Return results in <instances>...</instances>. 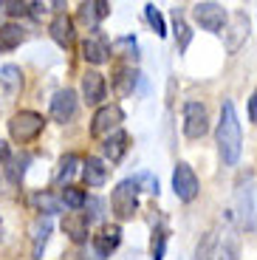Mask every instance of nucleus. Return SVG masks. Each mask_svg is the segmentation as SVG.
Returning <instances> with one entry per match:
<instances>
[{"label":"nucleus","mask_w":257,"mask_h":260,"mask_svg":"<svg viewBox=\"0 0 257 260\" xmlns=\"http://www.w3.org/2000/svg\"><path fill=\"white\" fill-rule=\"evenodd\" d=\"M218 150L223 164H238L240 150H243V133H240V119L235 105L226 99L223 108H220V122H218Z\"/></svg>","instance_id":"f257e3e1"},{"label":"nucleus","mask_w":257,"mask_h":260,"mask_svg":"<svg viewBox=\"0 0 257 260\" xmlns=\"http://www.w3.org/2000/svg\"><path fill=\"white\" fill-rule=\"evenodd\" d=\"M139 184H136V178H124L119 187L113 189V195H110V207H113V215L119 218V221H130L136 215V209H139Z\"/></svg>","instance_id":"f03ea898"},{"label":"nucleus","mask_w":257,"mask_h":260,"mask_svg":"<svg viewBox=\"0 0 257 260\" xmlns=\"http://www.w3.org/2000/svg\"><path fill=\"white\" fill-rule=\"evenodd\" d=\"M43 127H45V119L34 111H20V113H14L12 122H9V133H12V139L20 144L37 139L40 133H43Z\"/></svg>","instance_id":"7ed1b4c3"},{"label":"nucleus","mask_w":257,"mask_h":260,"mask_svg":"<svg viewBox=\"0 0 257 260\" xmlns=\"http://www.w3.org/2000/svg\"><path fill=\"white\" fill-rule=\"evenodd\" d=\"M122 122H124L122 108H119V105H105V108L97 111V116L90 122V136H97V139L113 136V133H119V124Z\"/></svg>","instance_id":"20e7f679"},{"label":"nucleus","mask_w":257,"mask_h":260,"mask_svg":"<svg viewBox=\"0 0 257 260\" xmlns=\"http://www.w3.org/2000/svg\"><path fill=\"white\" fill-rule=\"evenodd\" d=\"M173 189H175V195H178V201H192L195 195H198V176H195V170L186 161L175 164Z\"/></svg>","instance_id":"39448f33"},{"label":"nucleus","mask_w":257,"mask_h":260,"mask_svg":"<svg viewBox=\"0 0 257 260\" xmlns=\"http://www.w3.org/2000/svg\"><path fill=\"white\" fill-rule=\"evenodd\" d=\"M209 130V116L201 102H186L184 105V136L186 139H201Z\"/></svg>","instance_id":"423d86ee"},{"label":"nucleus","mask_w":257,"mask_h":260,"mask_svg":"<svg viewBox=\"0 0 257 260\" xmlns=\"http://www.w3.org/2000/svg\"><path fill=\"white\" fill-rule=\"evenodd\" d=\"M192 14L201 23V28H206V31H220L226 26V9L220 3H212V0L209 3H195Z\"/></svg>","instance_id":"0eeeda50"},{"label":"nucleus","mask_w":257,"mask_h":260,"mask_svg":"<svg viewBox=\"0 0 257 260\" xmlns=\"http://www.w3.org/2000/svg\"><path fill=\"white\" fill-rule=\"evenodd\" d=\"M246 37H249V17H246L243 12L232 14V17H229V28L223 31L226 51H229V54H238L240 46L246 43Z\"/></svg>","instance_id":"6e6552de"},{"label":"nucleus","mask_w":257,"mask_h":260,"mask_svg":"<svg viewBox=\"0 0 257 260\" xmlns=\"http://www.w3.org/2000/svg\"><path fill=\"white\" fill-rule=\"evenodd\" d=\"M77 116V93L71 88H65V91H57L51 99V119L54 122H71Z\"/></svg>","instance_id":"1a4fd4ad"},{"label":"nucleus","mask_w":257,"mask_h":260,"mask_svg":"<svg viewBox=\"0 0 257 260\" xmlns=\"http://www.w3.org/2000/svg\"><path fill=\"white\" fill-rule=\"evenodd\" d=\"M88 229H90V218L79 209H71V212H65L62 218V232L71 238L74 243H85L88 241Z\"/></svg>","instance_id":"9d476101"},{"label":"nucleus","mask_w":257,"mask_h":260,"mask_svg":"<svg viewBox=\"0 0 257 260\" xmlns=\"http://www.w3.org/2000/svg\"><path fill=\"white\" fill-rule=\"evenodd\" d=\"M48 31H51V40L57 43V46H62V48L74 46V37H77V31H74V20L68 17L65 12H59L57 17L51 20Z\"/></svg>","instance_id":"9b49d317"},{"label":"nucleus","mask_w":257,"mask_h":260,"mask_svg":"<svg viewBox=\"0 0 257 260\" xmlns=\"http://www.w3.org/2000/svg\"><path fill=\"white\" fill-rule=\"evenodd\" d=\"M122 243V229L116 226H102L97 235H93V252L99 254V257H110V252H113L116 246Z\"/></svg>","instance_id":"f8f14e48"},{"label":"nucleus","mask_w":257,"mask_h":260,"mask_svg":"<svg viewBox=\"0 0 257 260\" xmlns=\"http://www.w3.org/2000/svg\"><path fill=\"white\" fill-rule=\"evenodd\" d=\"M82 57L88 59V62H93V65L108 62V59H110V46H108V40H105L102 34H90V37L82 43Z\"/></svg>","instance_id":"ddd939ff"},{"label":"nucleus","mask_w":257,"mask_h":260,"mask_svg":"<svg viewBox=\"0 0 257 260\" xmlns=\"http://www.w3.org/2000/svg\"><path fill=\"white\" fill-rule=\"evenodd\" d=\"M48 235H51V218L40 215L37 221L31 223V257L34 260H43V249H45Z\"/></svg>","instance_id":"4468645a"},{"label":"nucleus","mask_w":257,"mask_h":260,"mask_svg":"<svg viewBox=\"0 0 257 260\" xmlns=\"http://www.w3.org/2000/svg\"><path fill=\"white\" fill-rule=\"evenodd\" d=\"M82 96L88 105H99L105 99V77L97 71H88L82 77Z\"/></svg>","instance_id":"2eb2a0df"},{"label":"nucleus","mask_w":257,"mask_h":260,"mask_svg":"<svg viewBox=\"0 0 257 260\" xmlns=\"http://www.w3.org/2000/svg\"><path fill=\"white\" fill-rule=\"evenodd\" d=\"M108 14H110L108 0H90V3H82V6H79V17H82V23H88L93 31H97L99 20H105Z\"/></svg>","instance_id":"dca6fc26"},{"label":"nucleus","mask_w":257,"mask_h":260,"mask_svg":"<svg viewBox=\"0 0 257 260\" xmlns=\"http://www.w3.org/2000/svg\"><path fill=\"white\" fill-rule=\"evenodd\" d=\"M82 176H85V181H88L90 187H102V184L108 181V167H105L102 158L88 156L82 161Z\"/></svg>","instance_id":"f3484780"},{"label":"nucleus","mask_w":257,"mask_h":260,"mask_svg":"<svg viewBox=\"0 0 257 260\" xmlns=\"http://www.w3.org/2000/svg\"><path fill=\"white\" fill-rule=\"evenodd\" d=\"M127 147H130V136L124 133V130H119V133L108 136V139H105V144H102L105 156H108L113 164H116V161H122V156L127 153Z\"/></svg>","instance_id":"a211bd4d"},{"label":"nucleus","mask_w":257,"mask_h":260,"mask_svg":"<svg viewBox=\"0 0 257 260\" xmlns=\"http://www.w3.org/2000/svg\"><path fill=\"white\" fill-rule=\"evenodd\" d=\"M136 79H139V71H133V65H119L113 77V88L119 96H130L136 88Z\"/></svg>","instance_id":"6ab92c4d"},{"label":"nucleus","mask_w":257,"mask_h":260,"mask_svg":"<svg viewBox=\"0 0 257 260\" xmlns=\"http://www.w3.org/2000/svg\"><path fill=\"white\" fill-rule=\"evenodd\" d=\"M79 156H74V153H68V156H62L59 158V167H57V176H54V184L57 187H65V184L74 178V173H77V167H79Z\"/></svg>","instance_id":"aec40b11"},{"label":"nucleus","mask_w":257,"mask_h":260,"mask_svg":"<svg viewBox=\"0 0 257 260\" xmlns=\"http://www.w3.org/2000/svg\"><path fill=\"white\" fill-rule=\"evenodd\" d=\"M0 85H3L12 96L20 93V88H23V74H20L17 65H3V68H0Z\"/></svg>","instance_id":"412c9836"},{"label":"nucleus","mask_w":257,"mask_h":260,"mask_svg":"<svg viewBox=\"0 0 257 260\" xmlns=\"http://www.w3.org/2000/svg\"><path fill=\"white\" fill-rule=\"evenodd\" d=\"M23 43V28L14 26V23H6L0 26V51H12Z\"/></svg>","instance_id":"4be33fe9"},{"label":"nucleus","mask_w":257,"mask_h":260,"mask_svg":"<svg viewBox=\"0 0 257 260\" xmlns=\"http://www.w3.org/2000/svg\"><path fill=\"white\" fill-rule=\"evenodd\" d=\"M238 257V241H235V235L226 232L223 241L212 249V260H235Z\"/></svg>","instance_id":"5701e85b"},{"label":"nucleus","mask_w":257,"mask_h":260,"mask_svg":"<svg viewBox=\"0 0 257 260\" xmlns=\"http://www.w3.org/2000/svg\"><path fill=\"white\" fill-rule=\"evenodd\" d=\"M110 51L116 54V57H122V59H139V46H136V40L133 37H119L113 43V46H110Z\"/></svg>","instance_id":"b1692460"},{"label":"nucleus","mask_w":257,"mask_h":260,"mask_svg":"<svg viewBox=\"0 0 257 260\" xmlns=\"http://www.w3.org/2000/svg\"><path fill=\"white\" fill-rule=\"evenodd\" d=\"M31 201H34V207L45 215L59 212V207H62V198H57V195H51V192H40V195H34Z\"/></svg>","instance_id":"393cba45"},{"label":"nucleus","mask_w":257,"mask_h":260,"mask_svg":"<svg viewBox=\"0 0 257 260\" xmlns=\"http://www.w3.org/2000/svg\"><path fill=\"white\" fill-rule=\"evenodd\" d=\"M26 164H28V156H14L12 161H9L6 167V178L12 184H20L23 181V176H26Z\"/></svg>","instance_id":"a878e982"},{"label":"nucleus","mask_w":257,"mask_h":260,"mask_svg":"<svg viewBox=\"0 0 257 260\" xmlns=\"http://www.w3.org/2000/svg\"><path fill=\"white\" fill-rule=\"evenodd\" d=\"M144 17H147V23L153 26V31L158 34V37H164V34H167V26H164V17H161V12L153 6V3H147V6H144Z\"/></svg>","instance_id":"bb28decb"},{"label":"nucleus","mask_w":257,"mask_h":260,"mask_svg":"<svg viewBox=\"0 0 257 260\" xmlns=\"http://www.w3.org/2000/svg\"><path fill=\"white\" fill-rule=\"evenodd\" d=\"M85 201H88V198H85V192H82L79 187H65V189H62V204H68L71 209L85 207Z\"/></svg>","instance_id":"cd10ccee"},{"label":"nucleus","mask_w":257,"mask_h":260,"mask_svg":"<svg viewBox=\"0 0 257 260\" xmlns=\"http://www.w3.org/2000/svg\"><path fill=\"white\" fill-rule=\"evenodd\" d=\"M189 28H186V23L181 20V14L175 12V43H178V51H186V46H189Z\"/></svg>","instance_id":"c85d7f7f"},{"label":"nucleus","mask_w":257,"mask_h":260,"mask_svg":"<svg viewBox=\"0 0 257 260\" xmlns=\"http://www.w3.org/2000/svg\"><path fill=\"white\" fill-rule=\"evenodd\" d=\"M212 246H215V238L206 235L204 241L198 243V249H195V260H212Z\"/></svg>","instance_id":"c756f323"},{"label":"nucleus","mask_w":257,"mask_h":260,"mask_svg":"<svg viewBox=\"0 0 257 260\" xmlns=\"http://www.w3.org/2000/svg\"><path fill=\"white\" fill-rule=\"evenodd\" d=\"M0 9L6 14H28L31 3H17V0H0Z\"/></svg>","instance_id":"7c9ffc66"},{"label":"nucleus","mask_w":257,"mask_h":260,"mask_svg":"<svg viewBox=\"0 0 257 260\" xmlns=\"http://www.w3.org/2000/svg\"><path fill=\"white\" fill-rule=\"evenodd\" d=\"M136 184H139V187H144L147 192L158 195V178H153L150 173H142V176H136Z\"/></svg>","instance_id":"2f4dec72"},{"label":"nucleus","mask_w":257,"mask_h":260,"mask_svg":"<svg viewBox=\"0 0 257 260\" xmlns=\"http://www.w3.org/2000/svg\"><path fill=\"white\" fill-rule=\"evenodd\" d=\"M164 246H167V235L155 232V238H153V260H164Z\"/></svg>","instance_id":"473e14b6"},{"label":"nucleus","mask_w":257,"mask_h":260,"mask_svg":"<svg viewBox=\"0 0 257 260\" xmlns=\"http://www.w3.org/2000/svg\"><path fill=\"white\" fill-rule=\"evenodd\" d=\"M85 204L90 207V212H88V218H90V221H97V218H102V201H99V198H88Z\"/></svg>","instance_id":"72a5a7b5"},{"label":"nucleus","mask_w":257,"mask_h":260,"mask_svg":"<svg viewBox=\"0 0 257 260\" xmlns=\"http://www.w3.org/2000/svg\"><path fill=\"white\" fill-rule=\"evenodd\" d=\"M249 119L257 124V91L251 93V99H249Z\"/></svg>","instance_id":"f704fd0d"},{"label":"nucleus","mask_w":257,"mask_h":260,"mask_svg":"<svg viewBox=\"0 0 257 260\" xmlns=\"http://www.w3.org/2000/svg\"><path fill=\"white\" fill-rule=\"evenodd\" d=\"M31 14H34V17H43L45 6H43V3H31Z\"/></svg>","instance_id":"c9c22d12"},{"label":"nucleus","mask_w":257,"mask_h":260,"mask_svg":"<svg viewBox=\"0 0 257 260\" xmlns=\"http://www.w3.org/2000/svg\"><path fill=\"white\" fill-rule=\"evenodd\" d=\"M6 158H9V144L0 139V161H6Z\"/></svg>","instance_id":"e433bc0d"},{"label":"nucleus","mask_w":257,"mask_h":260,"mask_svg":"<svg viewBox=\"0 0 257 260\" xmlns=\"http://www.w3.org/2000/svg\"><path fill=\"white\" fill-rule=\"evenodd\" d=\"M0 229H3V223H0Z\"/></svg>","instance_id":"4c0bfd02"}]
</instances>
